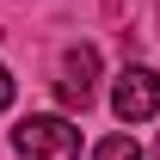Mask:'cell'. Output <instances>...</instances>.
Here are the masks:
<instances>
[{"label": "cell", "mask_w": 160, "mask_h": 160, "mask_svg": "<svg viewBox=\"0 0 160 160\" xmlns=\"http://www.w3.org/2000/svg\"><path fill=\"white\" fill-rule=\"evenodd\" d=\"M111 111H117L123 123L160 117V74H154V68H142V62H129V68L117 74V86H111Z\"/></svg>", "instance_id": "cell-2"}, {"label": "cell", "mask_w": 160, "mask_h": 160, "mask_svg": "<svg viewBox=\"0 0 160 160\" xmlns=\"http://www.w3.org/2000/svg\"><path fill=\"white\" fill-rule=\"evenodd\" d=\"M12 92H19V86H12V74H6V68H0V111H6V105H12Z\"/></svg>", "instance_id": "cell-5"}, {"label": "cell", "mask_w": 160, "mask_h": 160, "mask_svg": "<svg viewBox=\"0 0 160 160\" xmlns=\"http://www.w3.org/2000/svg\"><path fill=\"white\" fill-rule=\"evenodd\" d=\"M56 92H62V105H68V111H86V105H92V92H99V49H92V43H80V49H68V56H62Z\"/></svg>", "instance_id": "cell-3"}, {"label": "cell", "mask_w": 160, "mask_h": 160, "mask_svg": "<svg viewBox=\"0 0 160 160\" xmlns=\"http://www.w3.org/2000/svg\"><path fill=\"white\" fill-rule=\"evenodd\" d=\"M12 154L19 160H80V129L68 117H25L12 129Z\"/></svg>", "instance_id": "cell-1"}, {"label": "cell", "mask_w": 160, "mask_h": 160, "mask_svg": "<svg viewBox=\"0 0 160 160\" xmlns=\"http://www.w3.org/2000/svg\"><path fill=\"white\" fill-rule=\"evenodd\" d=\"M92 160H142V142L136 136H105L99 148H92Z\"/></svg>", "instance_id": "cell-4"}]
</instances>
